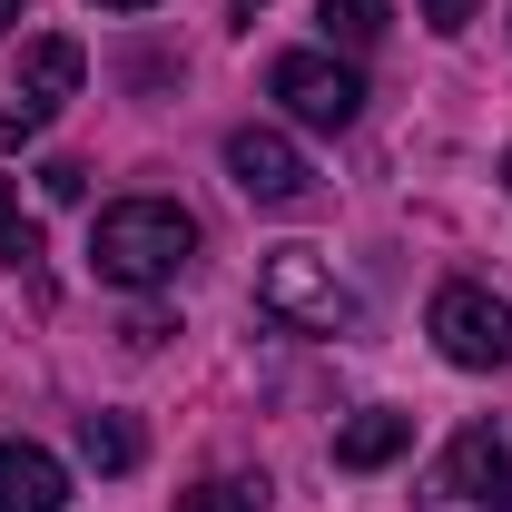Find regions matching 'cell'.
Here are the masks:
<instances>
[{
	"mask_svg": "<svg viewBox=\"0 0 512 512\" xmlns=\"http://www.w3.org/2000/svg\"><path fill=\"white\" fill-rule=\"evenodd\" d=\"M434 345H444V365H463V375H503L512 365V306L493 286L453 276V286H434Z\"/></svg>",
	"mask_w": 512,
	"mask_h": 512,
	"instance_id": "3957f363",
	"label": "cell"
},
{
	"mask_svg": "<svg viewBox=\"0 0 512 512\" xmlns=\"http://www.w3.org/2000/svg\"><path fill=\"white\" fill-rule=\"evenodd\" d=\"M40 188H50V197H79V188H89V168H79V158H50V168H40Z\"/></svg>",
	"mask_w": 512,
	"mask_h": 512,
	"instance_id": "9a60e30c",
	"label": "cell"
},
{
	"mask_svg": "<svg viewBox=\"0 0 512 512\" xmlns=\"http://www.w3.org/2000/svg\"><path fill=\"white\" fill-rule=\"evenodd\" d=\"M434 493H444V503L512 512V444L493 434V424H463V434L444 444V463H434Z\"/></svg>",
	"mask_w": 512,
	"mask_h": 512,
	"instance_id": "52a82bcc",
	"label": "cell"
},
{
	"mask_svg": "<svg viewBox=\"0 0 512 512\" xmlns=\"http://www.w3.org/2000/svg\"><path fill=\"white\" fill-rule=\"evenodd\" d=\"M178 512H266V493L256 483H197V493H178Z\"/></svg>",
	"mask_w": 512,
	"mask_h": 512,
	"instance_id": "4fadbf2b",
	"label": "cell"
},
{
	"mask_svg": "<svg viewBox=\"0 0 512 512\" xmlns=\"http://www.w3.org/2000/svg\"><path fill=\"white\" fill-rule=\"evenodd\" d=\"M414 10H424V30H434V40H463L483 0H414Z\"/></svg>",
	"mask_w": 512,
	"mask_h": 512,
	"instance_id": "5bb4252c",
	"label": "cell"
},
{
	"mask_svg": "<svg viewBox=\"0 0 512 512\" xmlns=\"http://www.w3.org/2000/svg\"><path fill=\"white\" fill-rule=\"evenodd\" d=\"M20 10H30V0H0V40H10V30H20Z\"/></svg>",
	"mask_w": 512,
	"mask_h": 512,
	"instance_id": "2e32d148",
	"label": "cell"
},
{
	"mask_svg": "<svg viewBox=\"0 0 512 512\" xmlns=\"http://www.w3.org/2000/svg\"><path fill=\"white\" fill-rule=\"evenodd\" d=\"M227 10H237V20H256V0H227Z\"/></svg>",
	"mask_w": 512,
	"mask_h": 512,
	"instance_id": "ac0fdd59",
	"label": "cell"
},
{
	"mask_svg": "<svg viewBox=\"0 0 512 512\" xmlns=\"http://www.w3.org/2000/svg\"><path fill=\"white\" fill-rule=\"evenodd\" d=\"M138 424H128V414H79V463H89V473H128V463H138Z\"/></svg>",
	"mask_w": 512,
	"mask_h": 512,
	"instance_id": "30bf717a",
	"label": "cell"
},
{
	"mask_svg": "<svg viewBox=\"0 0 512 512\" xmlns=\"http://www.w3.org/2000/svg\"><path fill=\"white\" fill-rule=\"evenodd\" d=\"M404 444H414V414L375 404V414H355V424L335 434V463H345V473H384V463H394Z\"/></svg>",
	"mask_w": 512,
	"mask_h": 512,
	"instance_id": "9c48e42d",
	"label": "cell"
},
{
	"mask_svg": "<svg viewBox=\"0 0 512 512\" xmlns=\"http://www.w3.org/2000/svg\"><path fill=\"white\" fill-rule=\"evenodd\" d=\"M227 178H237L256 207H306V197H316V168L296 158L286 128H237V138H227Z\"/></svg>",
	"mask_w": 512,
	"mask_h": 512,
	"instance_id": "8992f818",
	"label": "cell"
},
{
	"mask_svg": "<svg viewBox=\"0 0 512 512\" xmlns=\"http://www.w3.org/2000/svg\"><path fill=\"white\" fill-rule=\"evenodd\" d=\"M266 99H286L296 128H355L365 79L345 60H325V50H286V60H266Z\"/></svg>",
	"mask_w": 512,
	"mask_h": 512,
	"instance_id": "277c9868",
	"label": "cell"
},
{
	"mask_svg": "<svg viewBox=\"0 0 512 512\" xmlns=\"http://www.w3.org/2000/svg\"><path fill=\"white\" fill-rule=\"evenodd\" d=\"M99 10H148V0H99Z\"/></svg>",
	"mask_w": 512,
	"mask_h": 512,
	"instance_id": "e0dca14e",
	"label": "cell"
},
{
	"mask_svg": "<svg viewBox=\"0 0 512 512\" xmlns=\"http://www.w3.org/2000/svg\"><path fill=\"white\" fill-rule=\"evenodd\" d=\"M256 306L276 325H306V335H355V325H365L355 286H345L316 247H276L266 256V266H256Z\"/></svg>",
	"mask_w": 512,
	"mask_h": 512,
	"instance_id": "7a4b0ae2",
	"label": "cell"
},
{
	"mask_svg": "<svg viewBox=\"0 0 512 512\" xmlns=\"http://www.w3.org/2000/svg\"><path fill=\"white\" fill-rule=\"evenodd\" d=\"M0 256H10V266H30V256H40V217L20 207V188H10V178H0Z\"/></svg>",
	"mask_w": 512,
	"mask_h": 512,
	"instance_id": "7c38bea8",
	"label": "cell"
},
{
	"mask_svg": "<svg viewBox=\"0 0 512 512\" xmlns=\"http://www.w3.org/2000/svg\"><path fill=\"white\" fill-rule=\"evenodd\" d=\"M325 40H345V50H375L384 30H394V0H316Z\"/></svg>",
	"mask_w": 512,
	"mask_h": 512,
	"instance_id": "8fae6325",
	"label": "cell"
},
{
	"mask_svg": "<svg viewBox=\"0 0 512 512\" xmlns=\"http://www.w3.org/2000/svg\"><path fill=\"white\" fill-rule=\"evenodd\" d=\"M89 256H99V276H109V286H128V296L178 286V266L197 256V217L178 207V197H119V207H99Z\"/></svg>",
	"mask_w": 512,
	"mask_h": 512,
	"instance_id": "6da1fadb",
	"label": "cell"
},
{
	"mask_svg": "<svg viewBox=\"0 0 512 512\" xmlns=\"http://www.w3.org/2000/svg\"><path fill=\"white\" fill-rule=\"evenodd\" d=\"M79 69H89V60H79V40H30V50H20V99L0 109V148H10V158L79 99Z\"/></svg>",
	"mask_w": 512,
	"mask_h": 512,
	"instance_id": "5b68a950",
	"label": "cell"
},
{
	"mask_svg": "<svg viewBox=\"0 0 512 512\" xmlns=\"http://www.w3.org/2000/svg\"><path fill=\"white\" fill-rule=\"evenodd\" d=\"M0 512H69V463L40 444H0Z\"/></svg>",
	"mask_w": 512,
	"mask_h": 512,
	"instance_id": "ba28073f",
	"label": "cell"
},
{
	"mask_svg": "<svg viewBox=\"0 0 512 512\" xmlns=\"http://www.w3.org/2000/svg\"><path fill=\"white\" fill-rule=\"evenodd\" d=\"M503 188H512V158H503Z\"/></svg>",
	"mask_w": 512,
	"mask_h": 512,
	"instance_id": "d6986e66",
	"label": "cell"
}]
</instances>
